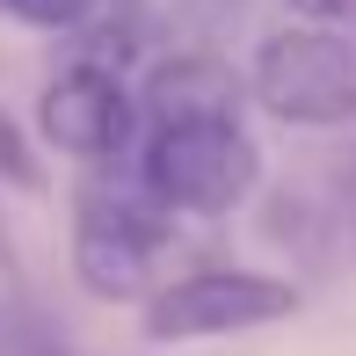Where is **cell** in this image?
I'll return each instance as SVG.
<instances>
[{
  "mask_svg": "<svg viewBox=\"0 0 356 356\" xmlns=\"http://www.w3.org/2000/svg\"><path fill=\"white\" fill-rule=\"evenodd\" d=\"M254 95L284 124H349L356 117V44L349 29L298 22L277 29L254 58Z\"/></svg>",
  "mask_w": 356,
  "mask_h": 356,
  "instance_id": "obj_3",
  "label": "cell"
},
{
  "mask_svg": "<svg viewBox=\"0 0 356 356\" xmlns=\"http://www.w3.org/2000/svg\"><path fill=\"white\" fill-rule=\"evenodd\" d=\"M138 175L175 218H218L233 204H248V189L262 182V153L240 131V117H211V124H153L138 153Z\"/></svg>",
  "mask_w": 356,
  "mask_h": 356,
  "instance_id": "obj_1",
  "label": "cell"
},
{
  "mask_svg": "<svg viewBox=\"0 0 356 356\" xmlns=\"http://www.w3.org/2000/svg\"><path fill=\"white\" fill-rule=\"evenodd\" d=\"M124 0H8V15H22L29 29H109Z\"/></svg>",
  "mask_w": 356,
  "mask_h": 356,
  "instance_id": "obj_7",
  "label": "cell"
},
{
  "mask_svg": "<svg viewBox=\"0 0 356 356\" xmlns=\"http://www.w3.org/2000/svg\"><path fill=\"white\" fill-rule=\"evenodd\" d=\"M298 313V291L284 277L262 269H197V277H175L168 291H153L145 305V342H218V334H248L269 320Z\"/></svg>",
  "mask_w": 356,
  "mask_h": 356,
  "instance_id": "obj_4",
  "label": "cell"
},
{
  "mask_svg": "<svg viewBox=\"0 0 356 356\" xmlns=\"http://www.w3.org/2000/svg\"><path fill=\"white\" fill-rule=\"evenodd\" d=\"M37 124H44V145H58L73 160H124L138 102L124 95V80L109 66H73V73H58L44 88Z\"/></svg>",
  "mask_w": 356,
  "mask_h": 356,
  "instance_id": "obj_5",
  "label": "cell"
},
{
  "mask_svg": "<svg viewBox=\"0 0 356 356\" xmlns=\"http://www.w3.org/2000/svg\"><path fill=\"white\" fill-rule=\"evenodd\" d=\"M291 15L327 22V29H349V22H356V0H291Z\"/></svg>",
  "mask_w": 356,
  "mask_h": 356,
  "instance_id": "obj_9",
  "label": "cell"
},
{
  "mask_svg": "<svg viewBox=\"0 0 356 356\" xmlns=\"http://www.w3.org/2000/svg\"><path fill=\"white\" fill-rule=\"evenodd\" d=\"M145 117L153 124H211L240 117V80L211 51H175L145 73Z\"/></svg>",
  "mask_w": 356,
  "mask_h": 356,
  "instance_id": "obj_6",
  "label": "cell"
},
{
  "mask_svg": "<svg viewBox=\"0 0 356 356\" xmlns=\"http://www.w3.org/2000/svg\"><path fill=\"white\" fill-rule=\"evenodd\" d=\"M0 175H15V182H37V160H29V145H22V131H15L8 117H0Z\"/></svg>",
  "mask_w": 356,
  "mask_h": 356,
  "instance_id": "obj_8",
  "label": "cell"
},
{
  "mask_svg": "<svg viewBox=\"0 0 356 356\" xmlns=\"http://www.w3.org/2000/svg\"><path fill=\"white\" fill-rule=\"evenodd\" d=\"M175 211L138 182H88L73 211V277L95 298H138L153 284V262L168 248Z\"/></svg>",
  "mask_w": 356,
  "mask_h": 356,
  "instance_id": "obj_2",
  "label": "cell"
}]
</instances>
